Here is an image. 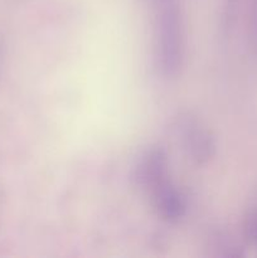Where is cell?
<instances>
[{"mask_svg":"<svg viewBox=\"0 0 257 258\" xmlns=\"http://www.w3.org/2000/svg\"><path fill=\"white\" fill-rule=\"evenodd\" d=\"M158 22V58L163 73L173 77L181 67L184 53L183 22L173 0L160 2Z\"/></svg>","mask_w":257,"mask_h":258,"instance_id":"obj_1","label":"cell"},{"mask_svg":"<svg viewBox=\"0 0 257 258\" xmlns=\"http://www.w3.org/2000/svg\"><path fill=\"white\" fill-rule=\"evenodd\" d=\"M184 140L191 159L198 164L207 163L216 153L213 136L206 128L201 127L196 121H189L184 127Z\"/></svg>","mask_w":257,"mask_h":258,"instance_id":"obj_2","label":"cell"},{"mask_svg":"<svg viewBox=\"0 0 257 258\" xmlns=\"http://www.w3.org/2000/svg\"><path fill=\"white\" fill-rule=\"evenodd\" d=\"M156 208L164 219L169 222H178L185 214V199L178 189L164 181L154 189Z\"/></svg>","mask_w":257,"mask_h":258,"instance_id":"obj_3","label":"cell"},{"mask_svg":"<svg viewBox=\"0 0 257 258\" xmlns=\"http://www.w3.org/2000/svg\"><path fill=\"white\" fill-rule=\"evenodd\" d=\"M168 160L163 149H153L138 169V180L155 189L165 181Z\"/></svg>","mask_w":257,"mask_h":258,"instance_id":"obj_4","label":"cell"},{"mask_svg":"<svg viewBox=\"0 0 257 258\" xmlns=\"http://www.w3.org/2000/svg\"><path fill=\"white\" fill-rule=\"evenodd\" d=\"M246 233L247 237L251 239L252 243L256 244L257 247V211L253 212V213L248 217V219H247Z\"/></svg>","mask_w":257,"mask_h":258,"instance_id":"obj_5","label":"cell"}]
</instances>
